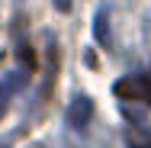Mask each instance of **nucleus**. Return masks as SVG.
<instances>
[{"label":"nucleus","mask_w":151,"mask_h":148,"mask_svg":"<svg viewBox=\"0 0 151 148\" xmlns=\"http://www.w3.org/2000/svg\"><path fill=\"white\" fill-rule=\"evenodd\" d=\"M93 116V100L90 97H74L68 106V126L71 129H87V122Z\"/></svg>","instance_id":"obj_2"},{"label":"nucleus","mask_w":151,"mask_h":148,"mask_svg":"<svg viewBox=\"0 0 151 148\" xmlns=\"http://www.w3.org/2000/svg\"><path fill=\"white\" fill-rule=\"evenodd\" d=\"M6 110H10V84L0 81V119L6 116Z\"/></svg>","instance_id":"obj_4"},{"label":"nucleus","mask_w":151,"mask_h":148,"mask_svg":"<svg viewBox=\"0 0 151 148\" xmlns=\"http://www.w3.org/2000/svg\"><path fill=\"white\" fill-rule=\"evenodd\" d=\"M93 35H96V42H100L103 48L113 45V39H109V10H106V6L96 10V16H93Z\"/></svg>","instance_id":"obj_3"},{"label":"nucleus","mask_w":151,"mask_h":148,"mask_svg":"<svg viewBox=\"0 0 151 148\" xmlns=\"http://www.w3.org/2000/svg\"><path fill=\"white\" fill-rule=\"evenodd\" d=\"M113 93L119 100H142L151 106V77H122L113 84Z\"/></svg>","instance_id":"obj_1"},{"label":"nucleus","mask_w":151,"mask_h":148,"mask_svg":"<svg viewBox=\"0 0 151 148\" xmlns=\"http://www.w3.org/2000/svg\"><path fill=\"white\" fill-rule=\"evenodd\" d=\"M55 10L58 13H71V0H55Z\"/></svg>","instance_id":"obj_6"},{"label":"nucleus","mask_w":151,"mask_h":148,"mask_svg":"<svg viewBox=\"0 0 151 148\" xmlns=\"http://www.w3.org/2000/svg\"><path fill=\"white\" fill-rule=\"evenodd\" d=\"M19 58H23V64H26V71L35 68V52H32L29 45H19Z\"/></svg>","instance_id":"obj_5"},{"label":"nucleus","mask_w":151,"mask_h":148,"mask_svg":"<svg viewBox=\"0 0 151 148\" xmlns=\"http://www.w3.org/2000/svg\"><path fill=\"white\" fill-rule=\"evenodd\" d=\"M0 148H3V145H0Z\"/></svg>","instance_id":"obj_7"}]
</instances>
